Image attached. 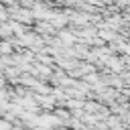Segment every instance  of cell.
Instances as JSON below:
<instances>
[{
  "mask_svg": "<svg viewBox=\"0 0 130 130\" xmlns=\"http://www.w3.org/2000/svg\"><path fill=\"white\" fill-rule=\"evenodd\" d=\"M14 126H12V122H8L6 118H2L0 116V130H12Z\"/></svg>",
  "mask_w": 130,
  "mask_h": 130,
  "instance_id": "cell-1",
  "label": "cell"
}]
</instances>
